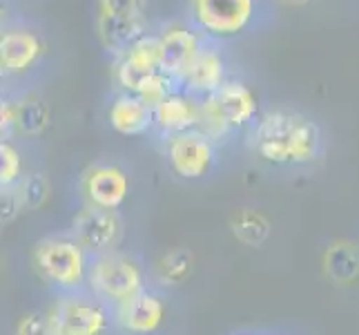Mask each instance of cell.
Returning <instances> with one entry per match:
<instances>
[{
	"mask_svg": "<svg viewBox=\"0 0 359 335\" xmlns=\"http://www.w3.org/2000/svg\"><path fill=\"white\" fill-rule=\"evenodd\" d=\"M103 18H147V0H96Z\"/></svg>",
	"mask_w": 359,
	"mask_h": 335,
	"instance_id": "25",
	"label": "cell"
},
{
	"mask_svg": "<svg viewBox=\"0 0 359 335\" xmlns=\"http://www.w3.org/2000/svg\"><path fill=\"white\" fill-rule=\"evenodd\" d=\"M224 83H226L224 56L212 47H203L201 54L190 65V70L183 74L179 88H183V92H188L196 98H205L210 94H215Z\"/></svg>",
	"mask_w": 359,
	"mask_h": 335,
	"instance_id": "15",
	"label": "cell"
},
{
	"mask_svg": "<svg viewBox=\"0 0 359 335\" xmlns=\"http://www.w3.org/2000/svg\"><path fill=\"white\" fill-rule=\"evenodd\" d=\"M210 96H212L215 105L219 107L221 117L226 119L228 128L232 132L255 123L259 103H257L255 92L248 88L243 81H226L215 94H210Z\"/></svg>",
	"mask_w": 359,
	"mask_h": 335,
	"instance_id": "13",
	"label": "cell"
},
{
	"mask_svg": "<svg viewBox=\"0 0 359 335\" xmlns=\"http://www.w3.org/2000/svg\"><path fill=\"white\" fill-rule=\"evenodd\" d=\"M230 230L243 246L259 248L270 237V221L255 208H241L230 217Z\"/></svg>",
	"mask_w": 359,
	"mask_h": 335,
	"instance_id": "18",
	"label": "cell"
},
{
	"mask_svg": "<svg viewBox=\"0 0 359 335\" xmlns=\"http://www.w3.org/2000/svg\"><path fill=\"white\" fill-rule=\"evenodd\" d=\"M283 3H288V5H308V3H313V0H283Z\"/></svg>",
	"mask_w": 359,
	"mask_h": 335,
	"instance_id": "29",
	"label": "cell"
},
{
	"mask_svg": "<svg viewBox=\"0 0 359 335\" xmlns=\"http://www.w3.org/2000/svg\"><path fill=\"white\" fill-rule=\"evenodd\" d=\"M165 159L170 170L179 179L199 181L205 179L217 166V141L201 130H188L165 136Z\"/></svg>",
	"mask_w": 359,
	"mask_h": 335,
	"instance_id": "5",
	"label": "cell"
},
{
	"mask_svg": "<svg viewBox=\"0 0 359 335\" xmlns=\"http://www.w3.org/2000/svg\"><path fill=\"white\" fill-rule=\"evenodd\" d=\"M205 45L201 43L199 34L175 25L161 34V72L172 81L181 83L183 74L190 70L194 58L201 54Z\"/></svg>",
	"mask_w": 359,
	"mask_h": 335,
	"instance_id": "10",
	"label": "cell"
},
{
	"mask_svg": "<svg viewBox=\"0 0 359 335\" xmlns=\"http://www.w3.org/2000/svg\"><path fill=\"white\" fill-rule=\"evenodd\" d=\"M96 32L101 45L116 56H123L128 49L147 34V18H96Z\"/></svg>",
	"mask_w": 359,
	"mask_h": 335,
	"instance_id": "16",
	"label": "cell"
},
{
	"mask_svg": "<svg viewBox=\"0 0 359 335\" xmlns=\"http://www.w3.org/2000/svg\"><path fill=\"white\" fill-rule=\"evenodd\" d=\"M92 255L72 235H49L36 242L32 264L39 277L56 293H72L88 289Z\"/></svg>",
	"mask_w": 359,
	"mask_h": 335,
	"instance_id": "2",
	"label": "cell"
},
{
	"mask_svg": "<svg viewBox=\"0 0 359 335\" xmlns=\"http://www.w3.org/2000/svg\"><path fill=\"white\" fill-rule=\"evenodd\" d=\"M81 192L85 204L118 210L130 195V179L114 164H94L81 175Z\"/></svg>",
	"mask_w": 359,
	"mask_h": 335,
	"instance_id": "9",
	"label": "cell"
},
{
	"mask_svg": "<svg viewBox=\"0 0 359 335\" xmlns=\"http://www.w3.org/2000/svg\"><path fill=\"white\" fill-rule=\"evenodd\" d=\"M177 85L179 83L172 81L170 77H165L163 72H156V74H152V77L141 85V90H139V94H136V96H139L147 107L156 110L161 103L165 101V98H170L175 92H179Z\"/></svg>",
	"mask_w": 359,
	"mask_h": 335,
	"instance_id": "22",
	"label": "cell"
},
{
	"mask_svg": "<svg viewBox=\"0 0 359 335\" xmlns=\"http://www.w3.org/2000/svg\"><path fill=\"white\" fill-rule=\"evenodd\" d=\"M0 130H3V141H9L11 132H16V101L5 98L0 105Z\"/></svg>",
	"mask_w": 359,
	"mask_h": 335,
	"instance_id": "28",
	"label": "cell"
},
{
	"mask_svg": "<svg viewBox=\"0 0 359 335\" xmlns=\"http://www.w3.org/2000/svg\"><path fill=\"white\" fill-rule=\"evenodd\" d=\"M47 315L56 335H105L109 327H114L112 308L88 289L56 293Z\"/></svg>",
	"mask_w": 359,
	"mask_h": 335,
	"instance_id": "4",
	"label": "cell"
},
{
	"mask_svg": "<svg viewBox=\"0 0 359 335\" xmlns=\"http://www.w3.org/2000/svg\"><path fill=\"white\" fill-rule=\"evenodd\" d=\"M143 289H147L143 264L130 253L107 251L101 255H92L88 272V291L114 308L123 302L132 300Z\"/></svg>",
	"mask_w": 359,
	"mask_h": 335,
	"instance_id": "3",
	"label": "cell"
},
{
	"mask_svg": "<svg viewBox=\"0 0 359 335\" xmlns=\"http://www.w3.org/2000/svg\"><path fill=\"white\" fill-rule=\"evenodd\" d=\"M69 235L90 255H101L107 251H116L123 237V221L118 210H105L85 204L72 217Z\"/></svg>",
	"mask_w": 359,
	"mask_h": 335,
	"instance_id": "7",
	"label": "cell"
},
{
	"mask_svg": "<svg viewBox=\"0 0 359 335\" xmlns=\"http://www.w3.org/2000/svg\"><path fill=\"white\" fill-rule=\"evenodd\" d=\"M199 121H201V98H196L188 92H175L154 110V128L163 136L199 130Z\"/></svg>",
	"mask_w": 359,
	"mask_h": 335,
	"instance_id": "12",
	"label": "cell"
},
{
	"mask_svg": "<svg viewBox=\"0 0 359 335\" xmlns=\"http://www.w3.org/2000/svg\"><path fill=\"white\" fill-rule=\"evenodd\" d=\"M107 123L121 136H145L154 128V110L136 94L121 92L107 107Z\"/></svg>",
	"mask_w": 359,
	"mask_h": 335,
	"instance_id": "14",
	"label": "cell"
},
{
	"mask_svg": "<svg viewBox=\"0 0 359 335\" xmlns=\"http://www.w3.org/2000/svg\"><path fill=\"white\" fill-rule=\"evenodd\" d=\"M25 177L22 170V157L18 147L11 141L0 143V190L14 188V185Z\"/></svg>",
	"mask_w": 359,
	"mask_h": 335,
	"instance_id": "23",
	"label": "cell"
},
{
	"mask_svg": "<svg viewBox=\"0 0 359 335\" xmlns=\"http://www.w3.org/2000/svg\"><path fill=\"white\" fill-rule=\"evenodd\" d=\"M25 213H34L47 204L49 195H52V185L45 172H25V177L14 185Z\"/></svg>",
	"mask_w": 359,
	"mask_h": 335,
	"instance_id": "21",
	"label": "cell"
},
{
	"mask_svg": "<svg viewBox=\"0 0 359 335\" xmlns=\"http://www.w3.org/2000/svg\"><path fill=\"white\" fill-rule=\"evenodd\" d=\"M158 70H150V67H143L134 60L121 56L118 65H116V83L121 85V90L126 94H139L141 85L156 74Z\"/></svg>",
	"mask_w": 359,
	"mask_h": 335,
	"instance_id": "24",
	"label": "cell"
},
{
	"mask_svg": "<svg viewBox=\"0 0 359 335\" xmlns=\"http://www.w3.org/2000/svg\"><path fill=\"white\" fill-rule=\"evenodd\" d=\"M255 0H190L196 29L212 39L243 34L255 18Z\"/></svg>",
	"mask_w": 359,
	"mask_h": 335,
	"instance_id": "6",
	"label": "cell"
},
{
	"mask_svg": "<svg viewBox=\"0 0 359 335\" xmlns=\"http://www.w3.org/2000/svg\"><path fill=\"white\" fill-rule=\"evenodd\" d=\"M14 335H56V333L52 322H49L47 311H29L18 320Z\"/></svg>",
	"mask_w": 359,
	"mask_h": 335,
	"instance_id": "26",
	"label": "cell"
},
{
	"mask_svg": "<svg viewBox=\"0 0 359 335\" xmlns=\"http://www.w3.org/2000/svg\"><path fill=\"white\" fill-rule=\"evenodd\" d=\"M49 123H52V114L45 101L39 96H25L16 101V132L22 136H41Z\"/></svg>",
	"mask_w": 359,
	"mask_h": 335,
	"instance_id": "19",
	"label": "cell"
},
{
	"mask_svg": "<svg viewBox=\"0 0 359 335\" xmlns=\"http://www.w3.org/2000/svg\"><path fill=\"white\" fill-rule=\"evenodd\" d=\"M114 327L126 335H156L165 324L168 304L154 289H143L132 300L112 308Z\"/></svg>",
	"mask_w": 359,
	"mask_h": 335,
	"instance_id": "8",
	"label": "cell"
},
{
	"mask_svg": "<svg viewBox=\"0 0 359 335\" xmlns=\"http://www.w3.org/2000/svg\"><path fill=\"white\" fill-rule=\"evenodd\" d=\"M45 52L43 41L29 29H9L0 39V67L3 74L18 77L29 72Z\"/></svg>",
	"mask_w": 359,
	"mask_h": 335,
	"instance_id": "11",
	"label": "cell"
},
{
	"mask_svg": "<svg viewBox=\"0 0 359 335\" xmlns=\"http://www.w3.org/2000/svg\"><path fill=\"white\" fill-rule=\"evenodd\" d=\"M324 275L339 287H351L359 280V246L348 239L332 242L321 257Z\"/></svg>",
	"mask_w": 359,
	"mask_h": 335,
	"instance_id": "17",
	"label": "cell"
},
{
	"mask_svg": "<svg viewBox=\"0 0 359 335\" xmlns=\"http://www.w3.org/2000/svg\"><path fill=\"white\" fill-rule=\"evenodd\" d=\"M25 213L16 188H3V223H11Z\"/></svg>",
	"mask_w": 359,
	"mask_h": 335,
	"instance_id": "27",
	"label": "cell"
},
{
	"mask_svg": "<svg viewBox=\"0 0 359 335\" xmlns=\"http://www.w3.org/2000/svg\"><path fill=\"white\" fill-rule=\"evenodd\" d=\"M243 335H270V333H243Z\"/></svg>",
	"mask_w": 359,
	"mask_h": 335,
	"instance_id": "30",
	"label": "cell"
},
{
	"mask_svg": "<svg viewBox=\"0 0 359 335\" xmlns=\"http://www.w3.org/2000/svg\"><path fill=\"white\" fill-rule=\"evenodd\" d=\"M192 270H194V255L185 246L172 248V251L161 255L156 262V275L161 284H165V287L183 284L192 275Z\"/></svg>",
	"mask_w": 359,
	"mask_h": 335,
	"instance_id": "20",
	"label": "cell"
},
{
	"mask_svg": "<svg viewBox=\"0 0 359 335\" xmlns=\"http://www.w3.org/2000/svg\"><path fill=\"white\" fill-rule=\"evenodd\" d=\"M250 147L270 166H306L321 152V130L313 119L297 112H266L255 121Z\"/></svg>",
	"mask_w": 359,
	"mask_h": 335,
	"instance_id": "1",
	"label": "cell"
}]
</instances>
